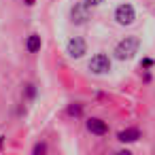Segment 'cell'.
Listing matches in <instances>:
<instances>
[{"mask_svg":"<svg viewBox=\"0 0 155 155\" xmlns=\"http://www.w3.org/2000/svg\"><path fill=\"white\" fill-rule=\"evenodd\" d=\"M2 142H5V136H0V147H2Z\"/></svg>","mask_w":155,"mask_h":155,"instance_id":"obj_15","label":"cell"},{"mask_svg":"<svg viewBox=\"0 0 155 155\" xmlns=\"http://www.w3.org/2000/svg\"><path fill=\"white\" fill-rule=\"evenodd\" d=\"M138 47H140V38L138 36H125L115 47V55H117V60H132L138 53Z\"/></svg>","mask_w":155,"mask_h":155,"instance_id":"obj_1","label":"cell"},{"mask_svg":"<svg viewBox=\"0 0 155 155\" xmlns=\"http://www.w3.org/2000/svg\"><path fill=\"white\" fill-rule=\"evenodd\" d=\"M26 47H28V51H30V53H38V51H41V47H43L41 36H38V34H30V36H28Z\"/></svg>","mask_w":155,"mask_h":155,"instance_id":"obj_8","label":"cell"},{"mask_svg":"<svg viewBox=\"0 0 155 155\" xmlns=\"http://www.w3.org/2000/svg\"><path fill=\"white\" fill-rule=\"evenodd\" d=\"M68 113H70V115H81V106H70Z\"/></svg>","mask_w":155,"mask_h":155,"instance_id":"obj_11","label":"cell"},{"mask_svg":"<svg viewBox=\"0 0 155 155\" xmlns=\"http://www.w3.org/2000/svg\"><path fill=\"white\" fill-rule=\"evenodd\" d=\"M26 94H28V98H32V96L36 94V89H34V85H26Z\"/></svg>","mask_w":155,"mask_h":155,"instance_id":"obj_10","label":"cell"},{"mask_svg":"<svg viewBox=\"0 0 155 155\" xmlns=\"http://www.w3.org/2000/svg\"><path fill=\"white\" fill-rule=\"evenodd\" d=\"M87 130H89L91 134H96V136H104V134L108 132V125H106L102 119L91 117V119H87Z\"/></svg>","mask_w":155,"mask_h":155,"instance_id":"obj_6","label":"cell"},{"mask_svg":"<svg viewBox=\"0 0 155 155\" xmlns=\"http://www.w3.org/2000/svg\"><path fill=\"white\" fill-rule=\"evenodd\" d=\"M91 17V7L87 5V2H79V5H74L72 7V11H70V19H72V24H85L87 19Z\"/></svg>","mask_w":155,"mask_h":155,"instance_id":"obj_4","label":"cell"},{"mask_svg":"<svg viewBox=\"0 0 155 155\" xmlns=\"http://www.w3.org/2000/svg\"><path fill=\"white\" fill-rule=\"evenodd\" d=\"M142 66H147V68H149V66H153V60H144V62H142Z\"/></svg>","mask_w":155,"mask_h":155,"instance_id":"obj_13","label":"cell"},{"mask_svg":"<svg viewBox=\"0 0 155 155\" xmlns=\"http://www.w3.org/2000/svg\"><path fill=\"white\" fill-rule=\"evenodd\" d=\"M138 138H140V132L136 127H127V130H121L117 134V140L119 142H136Z\"/></svg>","mask_w":155,"mask_h":155,"instance_id":"obj_7","label":"cell"},{"mask_svg":"<svg viewBox=\"0 0 155 155\" xmlns=\"http://www.w3.org/2000/svg\"><path fill=\"white\" fill-rule=\"evenodd\" d=\"M85 2L89 5V7H98V5H102L104 0H85Z\"/></svg>","mask_w":155,"mask_h":155,"instance_id":"obj_12","label":"cell"},{"mask_svg":"<svg viewBox=\"0 0 155 155\" xmlns=\"http://www.w3.org/2000/svg\"><path fill=\"white\" fill-rule=\"evenodd\" d=\"M24 2H26V5H28V7H32V5H34V2H36V0H24Z\"/></svg>","mask_w":155,"mask_h":155,"instance_id":"obj_14","label":"cell"},{"mask_svg":"<svg viewBox=\"0 0 155 155\" xmlns=\"http://www.w3.org/2000/svg\"><path fill=\"white\" fill-rule=\"evenodd\" d=\"M115 19H117L119 26H130V24H134V19H136V11H134V7L127 5V2L119 5V7L115 9Z\"/></svg>","mask_w":155,"mask_h":155,"instance_id":"obj_2","label":"cell"},{"mask_svg":"<svg viewBox=\"0 0 155 155\" xmlns=\"http://www.w3.org/2000/svg\"><path fill=\"white\" fill-rule=\"evenodd\" d=\"M66 51H68L70 58L79 60V58H83V55L87 53V43H85L81 36H72V38L66 43Z\"/></svg>","mask_w":155,"mask_h":155,"instance_id":"obj_3","label":"cell"},{"mask_svg":"<svg viewBox=\"0 0 155 155\" xmlns=\"http://www.w3.org/2000/svg\"><path fill=\"white\" fill-rule=\"evenodd\" d=\"M89 70H91L94 74H106V72L110 70V60H108V55H104V53L94 55V58L89 60Z\"/></svg>","mask_w":155,"mask_h":155,"instance_id":"obj_5","label":"cell"},{"mask_svg":"<svg viewBox=\"0 0 155 155\" xmlns=\"http://www.w3.org/2000/svg\"><path fill=\"white\" fill-rule=\"evenodd\" d=\"M45 151H47V144H45V142H38V144L34 147V153H36V155H38V153H45Z\"/></svg>","mask_w":155,"mask_h":155,"instance_id":"obj_9","label":"cell"}]
</instances>
